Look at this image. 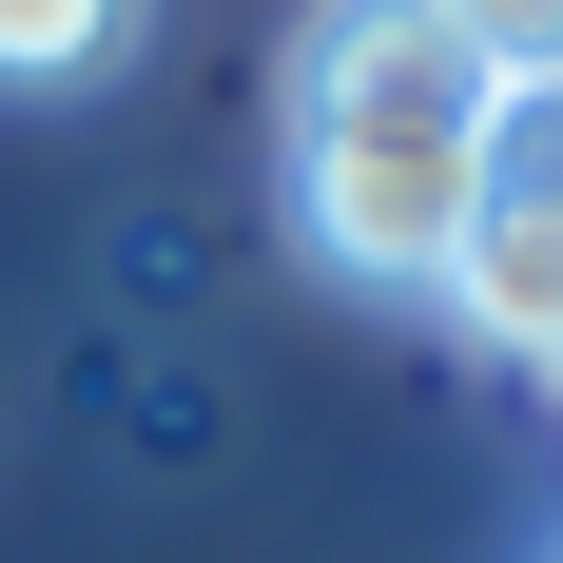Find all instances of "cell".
Returning <instances> with one entry per match:
<instances>
[{"label":"cell","mask_w":563,"mask_h":563,"mask_svg":"<svg viewBox=\"0 0 563 563\" xmlns=\"http://www.w3.org/2000/svg\"><path fill=\"white\" fill-rule=\"evenodd\" d=\"M544 389H563V369H544Z\"/></svg>","instance_id":"4"},{"label":"cell","mask_w":563,"mask_h":563,"mask_svg":"<svg viewBox=\"0 0 563 563\" xmlns=\"http://www.w3.org/2000/svg\"><path fill=\"white\" fill-rule=\"evenodd\" d=\"M486 117H506V58L448 0H311V40H291V233H311V273L448 311L466 214H486Z\"/></svg>","instance_id":"1"},{"label":"cell","mask_w":563,"mask_h":563,"mask_svg":"<svg viewBox=\"0 0 563 563\" xmlns=\"http://www.w3.org/2000/svg\"><path fill=\"white\" fill-rule=\"evenodd\" d=\"M448 20L506 58V78H544V58H563V0H448Z\"/></svg>","instance_id":"3"},{"label":"cell","mask_w":563,"mask_h":563,"mask_svg":"<svg viewBox=\"0 0 563 563\" xmlns=\"http://www.w3.org/2000/svg\"><path fill=\"white\" fill-rule=\"evenodd\" d=\"M117 20L136 0H0V78H78V58H117Z\"/></svg>","instance_id":"2"}]
</instances>
